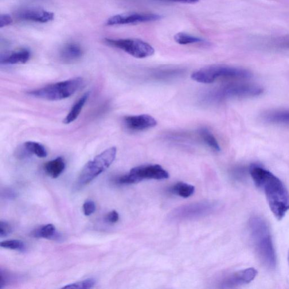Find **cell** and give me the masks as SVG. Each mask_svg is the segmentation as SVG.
<instances>
[{
  "label": "cell",
  "instance_id": "1",
  "mask_svg": "<svg viewBox=\"0 0 289 289\" xmlns=\"http://www.w3.org/2000/svg\"><path fill=\"white\" fill-rule=\"evenodd\" d=\"M250 174L255 185L262 190L273 216L282 220L289 210V192L281 180L264 168L252 165Z\"/></svg>",
  "mask_w": 289,
  "mask_h": 289
},
{
  "label": "cell",
  "instance_id": "2",
  "mask_svg": "<svg viewBox=\"0 0 289 289\" xmlns=\"http://www.w3.org/2000/svg\"><path fill=\"white\" fill-rule=\"evenodd\" d=\"M249 229L253 249L261 262L271 270L275 269L276 252L267 222L263 217L253 216L250 218Z\"/></svg>",
  "mask_w": 289,
  "mask_h": 289
},
{
  "label": "cell",
  "instance_id": "3",
  "mask_svg": "<svg viewBox=\"0 0 289 289\" xmlns=\"http://www.w3.org/2000/svg\"><path fill=\"white\" fill-rule=\"evenodd\" d=\"M81 77L57 82L45 87L29 92V95L35 98L50 101H57L69 98L73 95L83 84Z\"/></svg>",
  "mask_w": 289,
  "mask_h": 289
},
{
  "label": "cell",
  "instance_id": "4",
  "mask_svg": "<svg viewBox=\"0 0 289 289\" xmlns=\"http://www.w3.org/2000/svg\"><path fill=\"white\" fill-rule=\"evenodd\" d=\"M116 153L115 147L108 148L86 163L77 180L76 188L87 185L106 171L114 161Z\"/></svg>",
  "mask_w": 289,
  "mask_h": 289
},
{
  "label": "cell",
  "instance_id": "5",
  "mask_svg": "<svg viewBox=\"0 0 289 289\" xmlns=\"http://www.w3.org/2000/svg\"><path fill=\"white\" fill-rule=\"evenodd\" d=\"M252 76V72L248 70L226 65L206 66L193 72L191 75L193 80L204 84L213 83L219 77L245 79Z\"/></svg>",
  "mask_w": 289,
  "mask_h": 289
},
{
  "label": "cell",
  "instance_id": "6",
  "mask_svg": "<svg viewBox=\"0 0 289 289\" xmlns=\"http://www.w3.org/2000/svg\"><path fill=\"white\" fill-rule=\"evenodd\" d=\"M170 177L169 173L159 165H144L133 168L130 173L117 180L120 184H133L144 180H164Z\"/></svg>",
  "mask_w": 289,
  "mask_h": 289
},
{
  "label": "cell",
  "instance_id": "7",
  "mask_svg": "<svg viewBox=\"0 0 289 289\" xmlns=\"http://www.w3.org/2000/svg\"><path fill=\"white\" fill-rule=\"evenodd\" d=\"M217 209L215 202H200L179 207L169 214V220L178 221L204 217Z\"/></svg>",
  "mask_w": 289,
  "mask_h": 289
},
{
  "label": "cell",
  "instance_id": "8",
  "mask_svg": "<svg viewBox=\"0 0 289 289\" xmlns=\"http://www.w3.org/2000/svg\"><path fill=\"white\" fill-rule=\"evenodd\" d=\"M105 42L107 44L122 50L123 51L137 58L149 57L153 56L155 53L153 46L147 42L139 39L106 38Z\"/></svg>",
  "mask_w": 289,
  "mask_h": 289
},
{
  "label": "cell",
  "instance_id": "9",
  "mask_svg": "<svg viewBox=\"0 0 289 289\" xmlns=\"http://www.w3.org/2000/svg\"><path fill=\"white\" fill-rule=\"evenodd\" d=\"M264 92L261 86L253 84H234L226 86L219 93V98H245L259 96Z\"/></svg>",
  "mask_w": 289,
  "mask_h": 289
},
{
  "label": "cell",
  "instance_id": "10",
  "mask_svg": "<svg viewBox=\"0 0 289 289\" xmlns=\"http://www.w3.org/2000/svg\"><path fill=\"white\" fill-rule=\"evenodd\" d=\"M161 15L155 14L129 13L114 15L108 19V26L137 24L160 20Z\"/></svg>",
  "mask_w": 289,
  "mask_h": 289
},
{
  "label": "cell",
  "instance_id": "11",
  "mask_svg": "<svg viewBox=\"0 0 289 289\" xmlns=\"http://www.w3.org/2000/svg\"><path fill=\"white\" fill-rule=\"evenodd\" d=\"M257 275L255 268H249L236 272L226 276L221 281L220 288L222 289L234 288L251 283Z\"/></svg>",
  "mask_w": 289,
  "mask_h": 289
},
{
  "label": "cell",
  "instance_id": "12",
  "mask_svg": "<svg viewBox=\"0 0 289 289\" xmlns=\"http://www.w3.org/2000/svg\"><path fill=\"white\" fill-rule=\"evenodd\" d=\"M124 123L128 129L135 131L146 130L157 125V120L153 116L147 114L126 116Z\"/></svg>",
  "mask_w": 289,
  "mask_h": 289
},
{
  "label": "cell",
  "instance_id": "13",
  "mask_svg": "<svg viewBox=\"0 0 289 289\" xmlns=\"http://www.w3.org/2000/svg\"><path fill=\"white\" fill-rule=\"evenodd\" d=\"M17 17L26 21L47 23L53 20L54 14L44 10L31 9L19 11L17 14Z\"/></svg>",
  "mask_w": 289,
  "mask_h": 289
},
{
  "label": "cell",
  "instance_id": "14",
  "mask_svg": "<svg viewBox=\"0 0 289 289\" xmlns=\"http://www.w3.org/2000/svg\"><path fill=\"white\" fill-rule=\"evenodd\" d=\"M83 52L81 46L75 42L65 44L60 50V57L66 64H72L79 61L83 56Z\"/></svg>",
  "mask_w": 289,
  "mask_h": 289
},
{
  "label": "cell",
  "instance_id": "15",
  "mask_svg": "<svg viewBox=\"0 0 289 289\" xmlns=\"http://www.w3.org/2000/svg\"><path fill=\"white\" fill-rule=\"evenodd\" d=\"M30 56L31 53L28 49H19L2 54L0 58V64L1 65L25 64L29 61Z\"/></svg>",
  "mask_w": 289,
  "mask_h": 289
},
{
  "label": "cell",
  "instance_id": "16",
  "mask_svg": "<svg viewBox=\"0 0 289 289\" xmlns=\"http://www.w3.org/2000/svg\"><path fill=\"white\" fill-rule=\"evenodd\" d=\"M65 167L64 159L60 157L46 162L44 165V170L50 177L56 179L63 173Z\"/></svg>",
  "mask_w": 289,
  "mask_h": 289
},
{
  "label": "cell",
  "instance_id": "17",
  "mask_svg": "<svg viewBox=\"0 0 289 289\" xmlns=\"http://www.w3.org/2000/svg\"><path fill=\"white\" fill-rule=\"evenodd\" d=\"M89 93H85L80 99L73 105L69 114L66 115L63 122L64 124H69L74 122L79 116L83 110L84 106L89 98Z\"/></svg>",
  "mask_w": 289,
  "mask_h": 289
},
{
  "label": "cell",
  "instance_id": "18",
  "mask_svg": "<svg viewBox=\"0 0 289 289\" xmlns=\"http://www.w3.org/2000/svg\"><path fill=\"white\" fill-rule=\"evenodd\" d=\"M264 118L267 122L272 123H289V110L269 112L264 115Z\"/></svg>",
  "mask_w": 289,
  "mask_h": 289
},
{
  "label": "cell",
  "instance_id": "19",
  "mask_svg": "<svg viewBox=\"0 0 289 289\" xmlns=\"http://www.w3.org/2000/svg\"><path fill=\"white\" fill-rule=\"evenodd\" d=\"M195 187L185 182H180L171 187L172 193L183 198H188L194 194Z\"/></svg>",
  "mask_w": 289,
  "mask_h": 289
},
{
  "label": "cell",
  "instance_id": "20",
  "mask_svg": "<svg viewBox=\"0 0 289 289\" xmlns=\"http://www.w3.org/2000/svg\"><path fill=\"white\" fill-rule=\"evenodd\" d=\"M35 237L46 238V239H56L58 237L55 226L52 224L43 225L34 232Z\"/></svg>",
  "mask_w": 289,
  "mask_h": 289
},
{
  "label": "cell",
  "instance_id": "21",
  "mask_svg": "<svg viewBox=\"0 0 289 289\" xmlns=\"http://www.w3.org/2000/svg\"><path fill=\"white\" fill-rule=\"evenodd\" d=\"M24 146L29 153L34 154L38 158H44L48 155L45 147L40 143L27 142L24 144Z\"/></svg>",
  "mask_w": 289,
  "mask_h": 289
},
{
  "label": "cell",
  "instance_id": "22",
  "mask_svg": "<svg viewBox=\"0 0 289 289\" xmlns=\"http://www.w3.org/2000/svg\"><path fill=\"white\" fill-rule=\"evenodd\" d=\"M201 138L204 142L212 147L214 150L220 151L221 150L220 146L217 142V140L208 128H202L199 131Z\"/></svg>",
  "mask_w": 289,
  "mask_h": 289
},
{
  "label": "cell",
  "instance_id": "23",
  "mask_svg": "<svg viewBox=\"0 0 289 289\" xmlns=\"http://www.w3.org/2000/svg\"><path fill=\"white\" fill-rule=\"evenodd\" d=\"M174 39L176 42L181 45L197 44V43L205 42V40L200 37L194 36L192 35L183 33L176 34L174 36Z\"/></svg>",
  "mask_w": 289,
  "mask_h": 289
},
{
  "label": "cell",
  "instance_id": "24",
  "mask_svg": "<svg viewBox=\"0 0 289 289\" xmlns=\"http://www.w3.org/2000/svg\"><path fill=\"white\" fill-rule=\"evenodd\" d=\"M1 247L13 251L24 252L26 250V245L21 240H11L2 241L1 243Z\"/></svg>",
  "mask_w": 289,
  "mask_h": 289
},
{
  "label": "cell",
  "instance_id": "25",
  "mask_svg": "<svg viewBox=\"0 0 289 289\" xmlns=\"http://www.w3.org/2000/svg\"><path fill=\"white\" fill-rule=\"evenodd\" d=\"M96 280L93 278H89L83 281H78L71 284L66 285L63 289H91L95 286Z\"/></svg>",
  "mask_w": 289,
  "mask_h": 289
},
{
  "label": "cell",
  "instance_id": "26",
  "mask_svg": "<svg viewBox=\"0 0 289 289\" xmlns=\"http://www.w3.org/2000/svg\"><path fill=\"white\" fill-rule=\"evenodd\" d=\"M270 46L277 50H289V36L275 38L271 41Z\"/></svg>",
  "mask_w": 289,
  "mask_h": 289
},
{
  "label": "cell",
  "instance_id": "27",
  "mask_svg": "<svg viewBox=\"0 0 289 289\" xmlns=\"http://www.w3.org/2000/svg\"><path fill=\"white\" fill-rule=\"evenodd\" d=\"M83 209L85 216H91L96 209L95 203L91 200L86 201L83 205Z\"/></svg>",
  "mask_w": 289,
  "mask_h": 289
},
{
  "label": "cell",
  "instance_id": "28",
  "mask_svg": "<svg viewBox=\"0 0 289 289\" xmlns=\"http://www.w3.org/2000/svg\"><path fill=\"white\" fill-rule=\"evenodd\" d=\"M12 232V228L10 225L5 221L0 222V237L1 238L8 236Z\"/></svg>",
  "mask_w": 289,
  "mask_h": 289
},
{
  "label": "cell",
  "instance_id": "29",
  "mask_svg": "<svg viewBox=\"0 0 289 289\" xmlns=\"http://www.w3.org/2000/svg\"><path fill=\"white\" fill-rule=\"evenodd\" d=\"M119 219V215L116 211H112L111 212L109 213L106 217V220L109 223L114 224L118 222Z\"/></svg>",
  "mask_w": 289,
  "mask_h": 289
},
{
  "label": "cell",
  "instance_id": "30",
  "mask_svg": "<svg viewBox=\"0 0 289 289\" xmlns=\"http://www.w3.org/2000/svg\"><path fill=\"white\" fill-rule=\"evenodd\" d=\"M13 22V19L8 14H1L0 16V27L9 26Z\"/></svg>",
  "mask_w": 289,
  "mask_h": 289
},
{
  "label": "cell",
  "instance_id": "31",
  "mask_svg": "<svg viewBox=\"0 0 289 289\" xmlns=\"http://www.w3.org/2000/svg\"><path fill=\"white\" fill-rule=\"evenodd\" d=\"M158 1L194 4V3H198L200 1V0H158Z\"/></svg>",
  "mask_w": 289,
  "mask_h": 289
},
{
  "label": "cell",
  "instance_id": "32",
  "mask_svg": "<svg viewBox=\"0 0 289 289\" xmlns=\"http://www.w3.org/2000/svg\"><path fill=\"white\" fill-rule=\"evenodd\" d=\"M2 196H4L5 198L10 200V199H14L17 197V194L14 190L10 189H6L3 190L2 194Z\"/></svg>",
  "mask_w": 289,
  "mask_h": 289
},
{
  "label": "cell",
  "instance_id": "33",
  "mask_svg": "<svg viewBox=\"0 0 289 289\" xmlns=\"http://www.w3.org/2000/svg\"><path fill=\"white\" fill-rule=\"evenodd\" d=\"M288 261H289V251L288 253Z\"/></svg>",
  "mask_w": 289,
  "mask_h": 289
}]
</instances>
